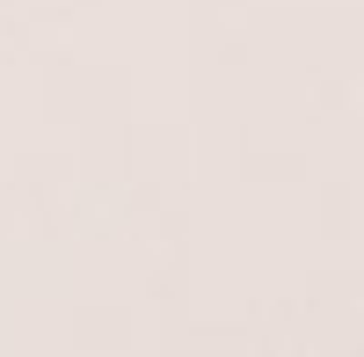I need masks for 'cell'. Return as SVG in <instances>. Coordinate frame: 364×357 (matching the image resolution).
<instances>
[]
</instances>
